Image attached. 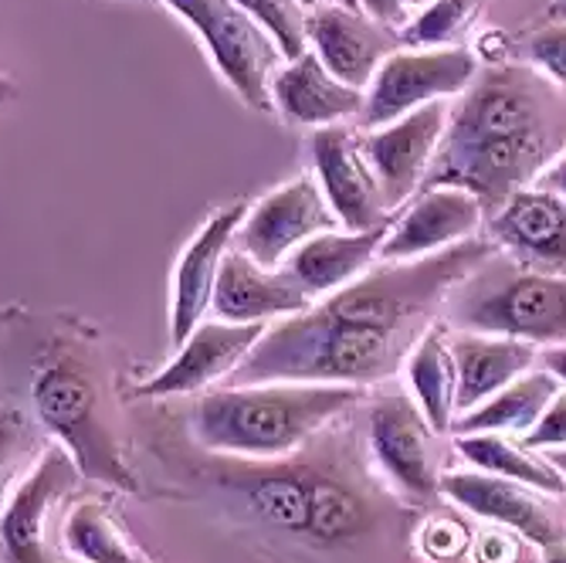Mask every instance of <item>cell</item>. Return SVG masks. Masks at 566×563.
Returning <instances> with one entry per match:
<instances>
[{
	"mask_svg": "<svg viewBox=\"0 0 566 563\" xmlns=\"http://www.w3.org/2000/svg\"><path fill=\"white\" fill-rule=\"evenodd\" d=\"M133 441L164 496L200 505L275 563H380L403 533L407 505L349 415L292 455L241 458L193 445L164 400H133Z\"/></svg>",
	"mask_w": 566,
	"mask_h": 563,
	"instance_id": "cell-1",
	"label": "cell"
},
{
	"mask_svg": "<svg viewBox=\"0 0 566 563\" xmlns=\"http://www.w3.org/2000/svg\"><path fill=\"white\" fill-rule=\"evenodd\" d=\"M495 251L492 238L475 234L415 262H377L305 313L265 326L224 387L343 384L367 390L394 380L441 316L448 292Z\"/></svg>",
	"mask_w": 566,
	"mask_h": 563,
	"instance_id": "cell-2",
	"label": "cell"
},
{
	"mask_svg": "<svg viewBox=\"0 0 566 563\" xmlns=\"http://www.w3.org/2000/svg\"><path fill=\"white\" fill-rule=\"evenodd\" d=\"M14 407L72 451L85 482L143 492L133 462V400L119 346L65 310H0V411Z\"/></svg>",
	"mask_w": 566,
	"mask_h": 563,
	"instance_id": "cell-3",
	"label": "cell"
},
{
	"mask_svg": "<svg viewBox=\"0 0 566 563\" xmlns=\"http://www.w3.org/2000/svg\"><path fill=\"white\" fill-rule=\"evenodd\" d=\"M566 153V95L536 65H495L458 95L428 187L469 190L492 218Z\"/></svg>",
	"mask_w": 566,
	"mask_h": 563,
	"instance_id": "cell-4",
	"label": "cell"
},
{
	"mask_svg": "<svg viewBox=\"0 0 566 563\" xmlns=\"http://www.w3.org/2000/svg\"><path fill=\"white\" fill-rule=\"evenodd\" d=\"M364 400V387L343 384H244L164 404L200 448L241 458H282Z\"/></svg>",
	"mask_w": 566,
	"mask_h": 563,
	"instance_id": "cell-5",
	"label": "cell"
},
{
	"mask_svg": "<svg viewBox=\"0 0 566 563\" xmlns=\"http://www.w3.org/2000/svg\"><path fill=\"white\" fill-rule=\"evenodd\" d=\"M444 326L461 333L512 336L533 346L566 343V275L530 272L495 251L444 299Z\"/></svg>",
	"mask_w": 566,
	"mask_h": 563,
	"instance_id": "cell-6",
	"label": "cell"
},
{
	"mask_svg": "<svg viewBox=\"0 0 566 563\" xmlns=\"http://www.w3.org/2000/svg\"><path fill=\"white\" fill-rule=\"evenodd\" d=\"M374 466L407 505H431L448 472L444 435L410 390H380L364 411Z\"/></svg>",
	"mask_w": 566,
	"mask_h": 563,
	"instance_id": "cell-7",
	"label": "cell"
},
{
	"mask_svg": "<svg viewBox=\"0 0 566 563\" xmlns=\"http://www.w3.org/2000/svg\"><path fill=\"white\" fill-rule=\"evenodd\" d=\"M208 48L221 79L251 110H272V79L285 65L272 34L234 0H164Z\"/></svg>",
	"mask_w": 566,
	"mask_h": 563,
	"instance_id": "cell-8",
	"label": "cell"
},
{
	"mask_svg": "<svg viewBox=\"0 0 566 563\" xmlns=\"http://www.w3.org/2000/svg\"><path fill=\"white\" fill-rule=\"evenodd\" d=\"M85 476L69 448L51 441L34 472L0 509V563H69L62 550V509L72 505Z\"/></svg>",
	"mask_w": 566,
	"mask_h": 563,
	"instance_id": "cell-9",
	"label": "cell"
},
{
	"mask_svg": "<svg viewBox=\"0 0 566 563\" xmlns=\"http://www.w3.org/2000/svg\"><path fill=\"white\" fill-rule=\"evenodd\" d=\"M479 75V62L469 48H400L377 69L359 126L380 129L403 119L428 102L461 95Z\"/></svg>",
	"mask_w": 566,
	"mask_h": 563,
	"instance_id": "cell-10",
	"label": "cell"
},
{
	"mask_svg": "<svg viewBox=\"0 0 566 563\" xmlns=\"http://www.w3.org/2000/svg\"><path fill=\"white\" fill-rule=\"evenodd\" d=\"M336 228L343 225L329 208L316 174H305L275 187L254 208H248L234 234V248L265 269H282L308 238Z\"/></svg>",
	"mask_w": 566,
	"mask_h": 563,
	"instance_id": "cell-11",
	"label": "cell"
},
{
	"mask_svg": "<svg viewBox=\"0 0 566 563\" xmlns=\"http://www.w3.org/2000/svg\"><path fill=\"white\" fill-rule=\"evenodd\" d=\"M308 153H313L316 180L343 228L367 231L394 225L390 204L364 149V133H356L346 123L323 126L308 136Z\"/></svg>",
	"mask_w": 566,
	"mask_h": 563,
	"instance_id": "cell-12",
	"label": "cell"
},
{
	"mask_svg": "<svg viewBox=\"0 0 566 563\" xmlns=\"http://www.w3.org/2000/svg\"><path fill=\"white\" fill-rule=\"evenodd\" d=\"M441 496L489 523L526 536L543 550L566 543V517L559 509L563 496H546L526 482L492 476L482 469H448L441 479Z\"/></svg>",
	"mask_w": 566,
	"mask_h": 563,
	"instance_id": "cell-13",
	"label": "cell"
},
{
	"mask_svg": "<svg viewBox=\"0 0 566 563\" xmlns=\"http://www.w3.org/2000/svg\"><path fill=\"white\" fill-rule=\"evenodd\" d=\"M269 323H221L203 320L174 361L146 380H129V400H180L197 397L214 384H224L234 367L262 340Z\"/></svg>",
	"mask_w": 566,
	"mask_h": 563,
	"instance_id": "cell-14",
	"label": "cell"
},
{
	"mask_svg": "<svg viewBox=\"0 0 566 563\" xmlns=\"http://www.w3.org/2000/svg\"><path fill=\"white\" fill-rule=\"evenodd\" d=\"M448 116L451 110L441 98L407 113L397 123L364 133V149L377 170V180L390 208H397V204H403L424 187L448 129Z\"/></svg>",
	"mask_w": 566,
	"mask_h": 563,
	"instance_id": "cell-15",
	"label": "cell"
},
{
	"mask_svg": "<svg viewBox=\"0 0 566 563\" xmlns=\"http://www.w3.org/2000/svg\"><path fill=\"white\" fill-rule=\"evenodd\" d=\"M244 215H248L244 200L224 204V208H218L184 244L180 262L174 269V285H170V343L177 350L190 340V333L203 323V316L211 313L221 262Z\"/></svg>",
	"mask_w": 566,
	"mask_h": 563,
	"instance_id": "cell-16",
	"label": "cell"
},
{
	"mask_svg": "<svg viewBox=\"0 0 566 563\" xmlns=\"http://www.w3.org/2000/svg\"><path fill=\"white\" fill-rule=\"evenodd\" d=\"M308 48L316 51L319 62L346 85L370 88L377 69L403 48L397 28L346 8V4H323L308 11Z\"/></svg>",
	"mask_w": 566,
	"mask_h": 563,
	"instance_id": "cell-17",
	"label": "cell"
},
{
	"mask_svg": "<svg viewBox=\"0 0 566 563\" xmlns=\"http://www.w3.org/2000/svg\"><path fill=\"white\" fill-rule=\"evenodd\" d=\"M489 238L530 272L566 275V197L539 184L516 190L489 218Z\"/></svg>",
	"mask_w": 566,
	"mask_h": 563,
	"instance_id": "cell-18",
	"label": "cell"
},
{
	"mask_svg": "<svg viewBox=\"0 0 566 563\" xmlns=\"http://www.w3.org/2000/svg\"><path fill=\"white\" fill-rule=\"evenodd\" d=\"M313 292H308L285 265L265 269L244 251H228L221 262V275L214 285V320L221 323H269L285 320L295 313H305L313 305Z\"/></svg>",
	"mask_w": 566,
	"mask_h": 563,
	"instance_id": "cell-19",
	"label": "cell"
},
{
	"mask_svg": "<svg viewBox=\"0 0 566 563\" xmlns=\"http://www.w3.org/2000/svg\"><path fill=\"white\" fill-rule=\"evenodd\" d=\"M485 208L461 187H428L410 204V211L394 221L380 262H415L424 254H438L479 234L485 225Z\"/></svg>",
	"mask_w": 566,
	"mask_h": 563,
	"instance_id": "cell-20",
	"label": "cell"
},
{
	"mask_svg": "<svg viewBox=\"0 0 566 563\" xmlns=\"http://www.w3.org/2000/svg\"><path fill=\"white\" fill-rule=\"evenodd\" d=\"M364 102L367 92L339 82L319 62L313 48L302 59L285 62L272 79V110H279V116L292 126L323 129L346 119H359Z\"/></svg>",
	"mask_w": 566,
	"mask_h": 563,
	"instance_id": "cell-21",
	"label": "cell"
},
{
	"mask_svg": "<svg viewBox=\"0 0 566 563\" xmlns=\"http://www.w3.org/2000/svg\"><path fill=\"white\" fill-rule=\"evenodd\" d=\"M451 350L458 361V418L475 411L492 394L536 371L539 364V346L512 336L451 330Z\"/></svg>",
	"mask_w": 566,
	"mask_h": 563,
	"instance_id": "cell-22",
	"label": "cell"
},
{
	"mask_svg": "<svg viewBox=\"0 0 566 563\" xmlns=\"http://www.w3.org/2000/svg\"><path fill=\"white\" fill-rule=\"evenodd\" d=\"M394 225L367 228V231H323L316 238H308L285 269L313 292V299H323L359 275H367L380 262V248L387 241Z\"/></svg>",
	"mask_w": 566,
	"mask_h": 563,
	"instance_id": "cell-23",
	"label": "cell"
},
{
	"mask_svg": "<svg viewBox=\"0 0 566 563\" xmlns=\"http://www.w3.org/2000/svg\"><path fill=\"white\" fill-rule=\"evenodd\" d=\"M62 550L78 563H153L106 496H75L62 517Z\"/></svg>",
	"mask_w": 566,
	"mask_h": 563,
	"instance_id": "cell-24",
	"label": "cell"
},
{
	"mask_svg": "<svg viewBox=\"0 0 566 563\" xmlns=\"http://www.w3.org/2000/svg\"><path fill=\"white\" fill-rule=\"evenodd\" d=\"M559 380L549 371H530L520 380H512L499 394H492L485 404H479L475 411L454 418V435H520L526 438L533 425L543 418L549 400L556 397Z\"/></svg>",
	"mask_w": 566,
	"mask_h": 563,
	"instance_id": "cell-25",
	"label": "cell"
},
{
	"mask_svg": "<svg viewBox=\"0 0 566 563\" xmlns=\"http://www.w3.org/2000/svg\"><path fill=\"white\" fill-rule=\"evenodd\" d=\"M407 384L410 394L424 407L428 421L448 435L458 418V361L451 350V330L444 323H434L421 343L407 356Z\"/></svg>",
	"mask_w": 566,
	"mask_h": 563,
	"instance_id": "cell-26",
	"label": "cell"
},
{
	"mask_svg": "<svg viewBox=\"0 0 566 563\" xmlns=\"http://www.w3.org/2000/svg\"><path fill=\"white\" fill-rule=\"evenodd\" d=\"M454 451L465 458L472 469L492 472V476H505L526 482L546 496H563L566 499V479L556 472V466L543 451L526 448L523 441H512L509 435H458L454 438Z\"/></svg>",
	"mask_w": 566,
	"mask_h": 563,
	"instance_id": "cell-27",
	"label": "cell"
},
{
	"mask_svg": "<svg viewBox=\"0 0 566 563\" xmlns=\"http://www.w3.org/2000/svg\"><path fill=\"white\" fill-rule=\"evenodd\" d=\"M51 448L48 431L24 411L4 407L0 411V509L18 492V486L34 472L41 455Z\"/></svg>",
	"mask_w": 566,
	"mask_h": 563,
	"instance_id": "cell-28",
	"label": "cell"
},
{
	"mask_svg": "<svg viewBox=\"0 0 566 563\" xmlns=\"http://www.w3.org/2000/svg\"><path fill=\"white\" fill-rule=\"evenodd\" d=\"M485 8L489 0H431L415 21L400 28L403 48H458Z\"/></svg>",
	"mask_w": 566,
	"mask_h": 563,
	"instance_id": "cell-29",
	"label": "cell"
},
{
	"mask_svg": "<svg viewBox=\"0 0 566 563\" xmlns=\"http://www.w3.org/2000/svg\"><path fill=\"white\" fill-rule=\"evenodd\" d=\"M234 4H241L272 34L285 62H295L308 51V8L302 0H234Z\"/></svg>",
	"mask_w": 566,
	"mask_h": 563,
	"instance_id": "cell-30",
	"label": "cell"
},
{
	"mask_svg": "<svg viewBox=\"0 0 566 563\" xmlns=\"http://www.w3.org/2000/svg\"><path fill=\"white\" fill-rule=\"evenodd\" d=\"M472 550V533L461 520L451 517H431L415 533V553H424L431 563H458Z\"/></svg>",
	"mask_w": 566,
	"mask_h": 563,
	"instance_id": "cell-31",
	"label": "cell"
},
{
	"mask_svg": "<svg viewBox=\"0 0 566 563\" xmlns=\"http://www.w3.org/2000/svg\"><path fill=\"white\" fill-rule=\"evenodd\" d=\"M530 65L546 72L556 85H566V21L546 24L523 44Z\"/></svg>",
	"mask_w": 566,
	"mask_h": 563,
	"instance_id": "cell-32",
	"label": "cell"
},
{
	"mask_svg": "<svg viewBox=\"0 0 566 563\" xmlns=\"http://www.w3.org/2000/svg\"><path fill=\"white\" fill-rule=\"evenodd\" d=\"M526 448L533 451H553V448H566V387L556 390V397L549 400V407L543 411V418L533 425V431L526 438H520Z\"/></svg>",
	"mask_w": 566,
	"mask_h": 563,
	"instance_id": "cell-33",
	"label": "cell"
},
{
	"mask_svg": "<svg viewBox=\"0 0 566 563\" xmlns=\"http://www.w3.org/2000/svg\"><path fill=\"white\" fill-rule=\"evenodd\" d=\"M469 553L475 556V563H520V540L505 526H492L479 540H472Z\"/></svg>",
	"mask_w": 566,
	"mask_h": 563,
	"instance_id": "cell-34",
	"label": "cell"
},
{
	"mask_svg": "<svg viewBox=\"0 0 566 563\" xmlns=\"http://www.w3.org/2000/svg\"><path fill=\"white\" fill-rule=\"evenodd\" d=\"M356 8L390 28H397L407 18V0H356Z\"/></svg>",
	"mask_w": 566,
	"mask_h": 563,
	"instance_id": "cell-35",
	"label": "cell"
},
{
	"mask_svg": "<svg viewBox=\"0 0 566 563\" xmlns=\"http://www.w3.org/2000/svg\"><path fill=\"white\" fill-rule=\"evenodd\" d=\"M539 367L549 371L559 384H566V343H559V346H543V350H539Z\"/></svg>",
	"mask_w": 566,
	"mask_h": 563,
	"instance_id": "cell-36",
	"label": "cell"
},
{
	"mask_svg": "<svg viewBox=\"0 0 566 563\" xmlns=\"http://www.w3.org/2000/svg\"><path fill=\"white\" fill-rule=\"evenodd\" d=\"M539 187H546V190H553V194H559V197H566V153L556 160V164H549L543 174H539V180H536Z\"/></svg>",
	"mask_w": 566,
	"mask_h": 563,
	"instance_id": "cell-37",
	"label": "cell"
},
{
	"mask_svg": "<svg viewBox=\"0 0 566 563\" xmlns=\"http://www.w3.org/2000/svg\"><path fill=\"white\" fill-rule=\"evenodd\" d=\"M11 98H18V85H14V79H8L4 72H0V106Z\"/></svg>",
	"mask_w": 566,
	"mask_h": 563,
	"instance_id": "cell-38",
	"label": "cell"
},
{
	"mask_svg": "<svg viewBox=\"0 0 566 563\" xmlns=\"http://www.w3.org/2000/svg\"><path fill=\"white\" fill-rule=\"evenodd\" d=\"M543 563H566V543L546 546V550H543Z\"/></svg>",
	"mask_w": 566,
	"mask_h": 563,
	"instance_id": "cell-39",
	"label": "cell"
},
{
	"mask_svg": "<svg viewBox=\"0 0 566 563\" xmlns=\"http://www.w3.org/2000/svg\"><path fill=\"white\" fill-rule=\"evenodd\" d=\"M546 458H549V462L556 466V472L566 479V448H553V451H543Z\"/></svg>",
	"mask_w": 566,
	"mask_h": 563,
	"instance_id": "cell-40",
	"label": "cell"
},
{
	"mask_svg": "<svg viewBox=\"0 0 566 563\" xmlns=\"http://www.w3.org/2000/svg\"><path fill=\"white\" fill-rule=\"evenodd\" d=\"M546 18H549V24H556V21H566V0H553L549 11H546Z\"/></svg>",
	"mask_w": 566,
	"mask_h": 563,
	"instance_id": "cell-41",
	"label": "cell"
},
{
	"mask_svg": "<svg viewBox=\"0 0 566 563\" xmlns=\"http://www.w3.org/2000/svg\"><path fill=\"white\" fill-rule=\"evenodd\" d=\"M302 4H305L308 11H316V8H323V4H326V0H302Z\"/></svg>",
	"mask_w": 566,
	"mask_h": 563,
	"instance_id": "cell-42",
	"label": "cell"
},
{
	"mask_svg": "<svg viewBox=\"0 0 566 563\" xmlns=\"http://www.w3.org/2000/svg\"><path fill=\"white\" fill-rule=\"evenodd\" d=\"M431 0H407V8H428Z\"/></svg>",
	"mask_w": 566,
	"mask_h": 563,
	"instance_id": "cell-43",
	"label": "cell"
},
{
	"mask_svg": "<svg viewBox=\"0 0 566 563\" xmlns=\"http://www.w3.org/2000/svg\"><path fill=\"white\" fill-rule=\"evenodd\" d=\"M343 4H346V8H356V0H343ZM356 11H359V8H356Z\"/></svg>",
	"mask_w": 566,
	"mask_h": 563,
	"instance_id": "cell-44",
	"label": "cell"
}]
</instances>
